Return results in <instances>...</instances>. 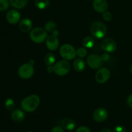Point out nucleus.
<instances>
[{
    "label": "nucleus",
    "instance_id": "nucleus-1",
    "mask_svg": "<svg viewBox=\"0 0 132 132\" xmlns=\"http://www.w3.org/2000/svg\"><path fill=\"white\" fill-rule=\"evenodd\" d=\"M40 103V99L37 95H31L24 98L21 103L22 109L27 112H32L36 110Z\"/></svg>",
    "mask_w": 132,
    "mask_h": 132
},
{
    "label": "nucleus",
    "instance_id": "nucleus-2",
    "mask_svg": "<svg viewBox=\"0 0 132 132\" xmlns=\"http://www.w3.org/2000/svg\"><path fill=\"white\" fill-rule=\"evenodd\" d=\"M90 32L95 38L102 39L107 34L106 26L102 22H94L90 27Z\"/></svg>",
    "mask_w": 132,
    "mask_h": 132
},
{
    "label": "nucleus",
    "instance_id": "nucleus-3",
    "mask_svg": "<svg viewBox=\"0 0 132 132\" xmlns=\"http://www.w3.org/2000/svg\"><path fill=\"white\" fill-rule=\"evenodd\" d=\"M30 37L33 42L36 43H41L47 38V32L42 28H34L31 30Z\"/></svg>",
    "mask_w": 132,
    "mask_h": 132
},
{
    "label": "nucleus",
    "instance_id": "nucleus-4",
    "mask_svg": "<svg viewBox=\"0 0 132 132\" xmlns=\"http://www.w3.org/2000/svg\"><path fill=\"white\" fill-rule=\"evenodd\" d=\"M59 54L64 60L69 61L76 58L77 51L74 47L70 44H64L60 48Z\"/></svg>",
    "mask_w": 132,
    "mask_h": 132
},
{
    "label": "nucleus",
    "instance_id": "nucleus-5",
    "mask_svg": "<svg viewBox=\"0 0 132 132\" xmlns=\"http://www.w3.org/2000/svg\"><path fill=\"white\" fill-rule=\"evenodd\" d=\"M54 73L59 76H64L69 72L70 64L67 60H62L57 62L54 66Z\"/></svg>",
    "mask_w": 132,
    "mask_h": 132
},
{
    "label": "nucleus",
    "instance_id": "nucleus-6",
    "mask_svg": "<svg viewBox=\"0 0 132 132\" xmlns=\"http://www.w3.org/2000/svg\"><path fill=\"white\" fill-rule=\"evenodd\" d=\"M34 73V68L32 64L25 63L21 66L18 70V75L23 79H28L32 77Z\"/></svg>",
    "mask_w": 132,
    "mask_h": 132
},
{
    "label": "nucleus",
    "instance_id": "nucleus-7",
    "mask_svg": "<svg viewBox=\"0 0 132 132\" xmlns=\"http://www.w3.org/2000/svg\"><path fill=\"white\" fill-rule=\"evenodd\" d=\"M103 63L102 57L96 54H91L87 58L88 65L92 69H99L103 66Z\"/></svg>",
    "mask_w": 132,
    "mask_h": 132
},
{
    "label": "nucleus",
    "instance_id": "nucleus-8",
    "mask_svg": "<svg viewBox=\"0 0 132 132\" xmlns=\"http://www.w3.org/2000/svg\"><path fill=\"white\" fill-rule=\"evenodd\" d=\"M110 71L106 68H99L95 76V81L100 84H103L108 81L110 77Z\"/></svg>",
    "mask_w": 132,
    "mask_h": 132
},
{
    "label": "nucleus",
    "instance_id": "nucleus-9",
    "mask_svg": "<svg viewBox=\"0 0 132 132\" xmlns=\"http://www.w3.org/2000/svg\"><path fill=\"white\" fill-rule=\"evenodd\" d=\"M117 43L112 38H106L102 41L101 48L107 53L114 52L117 49Z\"/></svg>",
    "mask_w": 132,
    "mask_h": 132
},
{
    "label": "nucleus",
    "instance_id": "nucleus-10",
    "mask_svg": "<svg viewBox=\"0 0 132 132\" xmlns=\"http://www.w3.org/2000/svg\"><path fill=\"white\" fill-rule=\"evenodd\" d=\"M108 117V112L103 108H99L94 111L93 113L94 120L97 122H103Z\"/></svg>",
    "mask_w": 132,
    "mask_h": 132
},
{
    "label": "nucleus",
    "instance_id": "nucleus-11",
    "mask_svg": "<svg viewBox=\"0 0 132 132\" xmlns=\"http://www.w3.org/2000/svg\"><path fill=\"white\" fill-rule=\"evenodd\" d=\"M59 40H58L57 36H54V35H50L46 38V45L48 50H51V51L56 50L59 46Z\"/></svg>",
    "mask_w": 132,
    "mask_h": 132
},
{
    "label": "nucleus",
    "instance_id": "nucleus-12",
    "mask_svg": "<svg viewBox=\"0 0 132 132\" xmlns=\"http://www.w3.org/2000/svg\"><path fill=\"white\" fill-rule=\"evenodd\" d=\"M6 20L12 24H15L20 20L21 15L18 11L15 10H10L6 14Z\"/></svg>",
    "mask_w": 132,
    "mask_h": 132
},
{
    "label": "nucleus",
    "instance_id": "nucleus-13",
    "mask_svg": "<svg viewBox=\"0 0 132 132\" xmlns=\"http://www.w3.org/2000/svg\"><path fill=\"white\" fill-rule=\"evenodd\" d=\"M108 6V2L106 0H94L93 3L94 9L99 13H103L106 11Z\"/></svg>",
    "mask_w": 132,
    "mask_h": 132
},
{
    "label": "nucleus",
    "instance_id": "nucleus-14",
    "mask_svg": "<svg viewBox=\"0 0 132 132\" xmlns=\"http://www.w3.org/2000/svg\"><path fill=\"white\" fill-rule=\"evenodd\" d=\"M19 27L21 31H22L23 32H25V33L28 32L29 31H30V30H32V21L30 19H28V18H24V19H22L20 21Z\"/></svg>",
    "mask_w": 132,
    "mask_h": 132
},
{
    "label": "nucleus",
    "instance_id": "nucleus-15",
    "mask_svg": "<svg viewBox=\"0 0 132 132\" xmlns=\"http://www.w3.org/2000/svg\"><path fill=\"white\" fill-rule=\"evenodd\" d=\"M61 126L65 130L72 131L76 128V124L74 121L70 118H64L61 121Z\"/></svg>",
    "mask_w": 132,
    "mask_h": 132
},
{
    "label": "nucleus",
    "instance_id": "nucleus-16",
    "mask_svg": "<svg viewBox=\"0 0 132 132\" xmlns=\"http://www.w3.org/2000/svg\"><path fill=\"white\" fill-rule=\"evenodd\" d=\"M85 67H86V64H85V61L82 59V58H77L75 59L73 61V67L75 70L77 72H82L85 69Z\"/></svg>",
    "mask_w": 132,
    "mask_h": 132
},
{
    "label": "nucleus",
    "instance_id": "nucleus-17",
    "mask_svg": "<svg viewBox=\"0 0 132 132\" xmlns=\"http://www.w3.org/2000/svg\"><path fill=\"white\" fill-rule=\"evenodd\" d=\"M11 117L15 122H21L24 119V113L20 110H15L12 112Z\"/></svg>",
    "mask_w": 132,
    "mask_h": 132
},
{
    "label": "nucleus",
    "instance_id": "nucleus-18",
    "mask_svg": "<svg viewBox=\"0 0 132 132\" xmlns=\"http://www.w3.org/2000/svg\"><path fill=\"white\" fill-rule=\"evenodd\" d=\"M28 0H10V3L15 9H23L27 5Z\"/></svg>",
    "mask_w": 132,
    "mask_h": 132
},
{
    "label": "nucleus",
    "instance_id": "nucleus-19",
    "mask_svg": "<svg viewBox=\"0 0 132 132\" xmlns=\"http://www.w3.org/2000/svg\"><path fill=\"white\" fill-rule=\"evenodd\" d=\"M56 57L52 53H48L45 56V63L47 66H53L55 63Z\"/></svg>",
    "mask_w": 132,
    "mask_h": 132
},
{
    "label": "nucleus",
    "instance_id": "nucleus-20",
    "mask_svg": "<svg viewBox=\"0 0 132 132\" xmlns=\"http://www.w3.org/2000/svg\"><path fill=\"white\" fill-rule=\"evenodd\" d=\"M50 5L49 0H35V5L36 7L41 10L46 9Z\"/></svg>",
    "mask_w": 132,
    "mask_h": 132
},
{
    "label": "nucleus",
    "instance_id": "nucleus-21",
    "mask_svg": "<svg viewBox=\"0 0 132 132\" xmlns=\"http://www.w3.org/2000/svg\"><path fill=\"white\" fill-rule=\"evenodd\" d=\"M94 39L92 37L88 36V37H85L82 40V44L83 46L86 48H91L94 45Z\"/></svg>",
    "mask_w": 132,
    "mask_h": 132
},
{
    "label": "nucleus",
    "instance_id": "nucleus-22",
    "mask_svg": "<svg viewBox=\"0 0 132 132\" xmlns=\"http://www.w3.org/2000/svg\"><path fill=\"white\" fill-rule=\"evenodd\" d=\"M56 27V23L55 22L50 21L45 24V30L48 32H52L54 30H55Z\"/></svg>",
    "mask_w": 132,
    "mask_h": 132
},
{
    "label": "nucleus",
    "instance_id": "nucleus-23",
    "mask_svg": "<svg viewBox=\"0 0 132 132\" xmlns=\"http://www.w3.org/2000/svg\"><path fill=\"white\" fill-rule=\"evenodd\" d=\"M5 105L8 110H12L14 109V106H15V103H14V101L13 99H8L5 101Z\"/></svg>",
    "mask_w": 132,
    "mask_h": 132
},
{
    "label": "nucleus",
    "instance_id": "nucleus-24",
    "mask_svg": "<svg viewBox=\"0 0 132 132\" xmlns=\"http://www.w3.org/2000/svg\"><path fill=\"white\" fill-rule=\"evenodd\" d=\"M76 51H77V55L78 57H79L80 58L85 57L87 55L88 52L85 48H79Z\"/></svg>",
    "mask_w": 132,
    "mask_h": 132
},
{
    "label": "nucleus",
    "instance_id": "nucleus-25",
    "mask_svg": "<svg viewBox=\"0 0 132 132\" xmlns=\"http://www.w3.org/2000/svg\"><path fill=\"white\" fill-rule=\"evenodd\" d=\"M9 0H0V11H5L9 8Z\"/></svg>",
    "mask_w": 132,
    "mask_h": 132
},
{
    "label": "nucleus",
    "instance_id": "nucleus-26",
    "mask_svg": "<svg viewBox=\"0 0 132 132\" xmlns=\"http://www.w3.org/2000/svg\"><path fill=\"white\" fill-rule=\"evenodd\" d=\"M102 16H103V18L104 19V20L106 21H110L112 18V14L108 11L104 12L103 13V15Z\"/></svg>",
    "mask_w": 132,
    "mask_h": 132
},
{
    "label": "nucleus",
    "instance_id": "nucleus-27",
    "mask_svg": "<svg viewBox=\"0 0 132 132\" xmlns=\"http://www.w3.org/2000/svg\"><path fill=\"white\" fill-rule=\"evenodd\" d=\"M114 132H126V129L124 126H121V125H119L115 127L114 128Z\"/></svg>",
    "mask_w": 132,
    "mask_h": 132
},
{
    "label": "nucleus",
    "instance_id": "nucleus-28",
    "mask_svg": "<svg viewBox=\"0 0 132 132\" xmlns=\"http://www.w3.org/2000/svg\"><path fill=\"white\" fill-rule=\"evenodd\" d=\"M76 132H91L88 128L86 126H80L77 129Z\"/></svg>",
    "mask_w": 132,
    "mask_h": 132
},
{
    "label": "nucleus",
    "instance_id": "nucleus-29",
    "mask_svg": "<svg viewBox=\"0 0 132 132\" xmlns=\"http://www.w3.org/2000/svg\"><path fill=\"white\" fill-rule=\"evenodd\" d=\"M51 132H64V130L61 126H55L53 128L52 130H51Z\"/></svg>",
    "mask_w": 132,
    "mask_h": 132
},
{
    "label": "nucleus",
    "instance_id": "nucleus-30",
    "mask_svg": "<svg viewBox=\"0 0 132 132\" xmlns=\"http://www.w3.org/2000/svg\"><path fill=\"white\" fill-rule=\"evenodd\" d=\"M102 59H103V61H108L110 59V55L108 54V53H104L103 55H101Z\"/></svg>",
    "mask_w": 132,
    "mask_h": 132
},
{
    "label": "nucleus",
    "instance_id": "nucleus-31",
    "mask_svg": "<svg viewBox=\"0 0 132 132\" xmlns=\"http://www.w3.org/2000/svg\"><path fill=\"white\" fill-rule=\"evenodd\" d=\"M127 104L130 108H132V94L129 95L127 99Z\"/></svg>",
    "mask_w": 132,
    "mask_h": 132
},
{
    "label": "nucleus",
    "instance_id": "nucleus-32",
    "mask_svg": "<svg viewBox=\"0 0 132 132\" xmlns=\"http://www.w3.org/2000/svg\"><path fill=\"white\" fill-rule=\"evenodd\" d=\"M46 70H47V72L48 73H52V72H54V67L53 66H48Z\"/></svg>",
    "mask_w": 132,
    "mask_h": 132
},
{
    "label": "nucleus",
    "instance_id": "nucleus-33",
    "mask_svg": "<svg viewBox=\"0 0 132 132\" xmlns=\"http://www.w3.org/2000/svg\"><path fill=\"white\" fill-rule=\"evenodd\" d=\"M59 34V31H58L57 30H56V29L54 30L52 32V35H54V36H57V37L58 36Z\"/></svg>",
    "mask_w": 132,
    "mask_h": 132
},
{
    "label": "nucleus",
    "instance_id": "nucleus-34",
    "mask_svg": "<svg viewBox=\"0 0 132 132\" xmlns=\"http://www.w3.org/2000/svg\"><path fill=\"white\" fill-rule=\"evenodd\" d=\"M101 132H112V131H111V130H110V129L104 128V129H103V130H102V131H101Z\"/></svg>",
    "mask_w": 132,
    "mask_h": 132
},
{
    "label": "nucleus",
    "instance_id": "nucleus-35",
    "mask_svg": "<svg viewBox=\"0 0 132 132\" xmlns=\"http://www.w3.org/2000/svg\"><path fill=\"white\" fill-rule=\"evenodd\" d=\"M29 63H30V64H32V65H33V64H34V61L33 60H30L29 61Z\"/></svg>",
    "mask_w": 132,
    "mask_h": 132
},
{
    "label": "nucleus",
    "instance_id": "nucleus-36",
    "mask_svg": "<svg viewBox=\"0 0 132 132\" xmlns=\"http://www.w3.org/2000/svg\"><path fill=\"white\" fill-rule=\"evenodd\" d=\"M130 72L132 73V64L130 65Z\"/></svg>",
    "mask_w": 132,
    "mask_h": 132
},
{
    "label": "nucleus",
    "instance_id": "nucleus-37",
    "mask_svg": "<svg viewBox=\"0 0 132 132\" xmlns=\"http://www.w3.org/2000/svg\"><path fill=\"white\" fill-rule=\"evenodd\" d=\"M28 132H33V131H28Z\"/></svg>",
    "mask_w": 132,
    "mask_h": 132
},
{
    "label": "nucleus",
    "instance_id": "nucleus-38",
    "mask_svg": "<svg viewBox=\"0 0 132 132\" xmlns=\"http://www.w3.org/2000/svg\"><path fill=\"white\" fill-rule=\"evenodd\" d=\"M70 132H73V131H70Z\"/></svg>",
    "mask_w": 132,
    "mask_h": 132
}]
</instances>
